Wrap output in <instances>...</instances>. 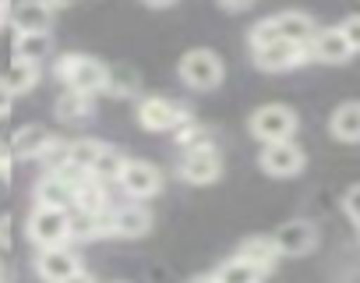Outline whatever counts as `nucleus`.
I'll list each match as a JSON object with an SVG mask.
<instances>
[{
  "instance_id": "1",
  "label": "nucleus",
  "mask_w": 360,
  "mask_h": 283,
  "mask_svg": "<svg viewBox=\"0 0 360 283\" xmlns=\"http://www.w3.org/2000/svg\"><path fill=\"white\" fill-rule=\"evenodd\" d=\"M57 78L64 82V89L99 96L110 85V68L103 61H96V57H85V54H64L57 61Z\"/></svg>"
},
{
  "instance_id": "2",
  "label": "nucleus",
  "mask_w": 360,
  "mask_h": 283,
  "mask_svg": "<svg viewBox=\"0 0 360 283\" xmlns=\"http://www.w3.org/2000/svg\"><path fill=\"white\" fill-rule=\"evenodd\" d=\"M176 75H180V82H184L188 89H195V92H212V89L223 85L226 68H223V61H219L216 50L198 46V50H188L184 57H180Z\"/></svg>"
},
{
  "instance_id": "3",
  "label": "nucleus",
  "mask_w": 360,
  "mask_h": 283,
  "mask_svg": "<svg viewBox=\"0 0 360 283\" xmlns=\"http://www.w3.org/2000/svg\"><path fill=\"white\" fill-rule=\"evenodd\" d=\"M29 241L43 251V248H64L71 241V213L68 209H46V206H32L29 223H25Z\"/></svg>"
},
{
  "instance_id": "4",
  "label": "nucleus",
  "mask_w": 360,
  "mask_h": 283,
  "mask_svg": "<svg viewBox=\"0 0 360 283\" xmlns=\"http://www.w3.org/2000/svg\"><path fill=\"white\" fill-rule=\"evenodd\" d=\"M248 127H251V134H255L258 142H265V146H269V142H290V138L297 134L300 120H297V110H293V106L265 103V106H258V110L251 113Z\"/></svg>"
},
{
  "instance_id": "5",
  "label": "nucleus",
  "mask_w": 360,
  "mask_h": 283,
  "mask_svg": "<svg viewBox=\"0 0 360 283\" xmlns=\"http://www.w3.org/2000/svg\"><path fill=\"white\" fill-rule=\"evenodd\" d=\"M138 124L145 131H155V134H166V131H176L180 124H188L191 113L188 106H180L176 99H166V96H145L138 103Z\"/></svg>"
},
{
  "instance_id": "6",
  "label": "nucleus",
  "mask_w": 360,
  "mask_h": 283,
  "mask_svg": "<svg viewBox=\"0 0 360 283\" xmlns=\"http://www.w3.org/2000/svg\"><path fill=\"white\" fill-rule=\"evenodd\" d=\"M219 174H223V153L216 146H209V149H188V153H180V160H176V177L184 181V184H195V188L216 184Z\"/></svg>"
},
{
  "instance_id": "7",
  "label": "nucleus",
  "mask_w": 360,
  "mask_h": 283,
  "mask_svg": "<svg viewBox=\"0 0 360 283\" xmlns=\"http://www.w3.org/2000/svg\"><path fill=\"white\" fill-rule=\"evenodd\" d=\"M120 191L134 202H145V199H155L162 191V170L148 160H127L120 177H117Z\"/></svg>"
},
{
  "instance_id": "8",
  "label": "nucleus",
  "mask_w": 360,
  "mask_h": 283,
  "mask_svg": "<svg viewBox=\"0 0 360 283\" xmlns=\"http://www.w3.org/2000/svg\"><path fill=\"white\" fill-rule=\"evenodd\" d=\"M148 230H152V213L141 202L110 206V213H106V237L134 241V237H145Z\"/></svg>"
},
{
  "instance_id": "9",
  "label": "nucleus",
  "mask_w": 360,
  "mask_h": 283,
  "mask_svg": "<svg viewBox=\"0 0 360 283\" xmlns=\"http://www.w3.org/2000/svg\"><path fill=\"white\" fill-rule=\"evenodd\" d=\"M304 163H307V156L293 138L290 142H269V146H262V156H258V167L269 177H297L304 170Z\"/></svg>"
},
{
  "instance_id": "10",
  "label": "nucleus",
  "mask_w": 360,
  "mask_h": 283,
  "mask_svg": "<svg viewBox=\"0 0 360 283\" xmlns=\"http://www.w3.org/2000/svg\"><path fill=\"white\" fill-rule=\"evenodd\" d=\"M251 61H255V68H262V71H269V75H283V71H293V68L307 64L311 54H307L304 46H293V43H286V39H276V43H269V46L251 50Z\"/></svg>"
},
{
  "instance_id": "11",
  "label": "nucleus",
  "mask_w": 360,
  "mask_h": 283,
  "mask_svg": "<svg viewBox=\"0 0 360 283\" xmlns=\"http://www.w3.org/2000/svg\"><path fill=\"white\" fill-rule=\"evenodd\" d=\"M272 241H276L279 255H286V258H304V255H311L314 244H318V227H314L311 220H286V223L272 234Z\"/></svg>"
},
{
  "instance_id": "12",
  "label": "nucleus",
  "mask_w": 360,
  "mask_h": 283,
  "mask_svg": "<svg viewBox=\"0 0 360 283\" xmlns=\"http://www.w3.org/2000/svg\"><path fill=\"white\" fill-rule=\"evenodd\" d=\"M82 269V262H78V255L64 244V248H43L39 255H36V276L43 279V283H64L71 272H78Z\"/></svg>"
},
{
  "instance_id": "13",
  "label": "nucleus",
  "mask_w": 360,
  "mask_h": 283,
  "mask_svg": "<svg viewBox=\"0 0 360 283\" xmlns=\"http://www.w3.org/2000/svg\"><path fill=\"white\" fill-rule=\"evenodd\" d=\"M50 142H53V131L46 124H25L11 134L8 149H11V160H43Z\"/></svg>"
},
{
  "instance_id": "14",
  "label": "nucleus",
  "mask_w": 360,
  "mask_h": 283,
  "mask_svg": "<svg viewBox=\"0 0 360 283\" xmlns=\"http://www.w3.org/2000/svg\"><path fill=\"white\" fill-rule=\"evenodd\" d=\"M8 22L18 36L22 32H50L53 29V11L43 4V0H18L15 8H8Z\"/></svg>"
},
{
  "instance_id": "15",
  "label": "nucleus",
  "mask_w": 360,
  "mask_h": 283,
  "mask_svg": "<svg viewBox=\"0 0 360 283\" xmlns=\"http://www.w3.org/2000/svg\"><path fill=\"white\" fill-rule=\"evenodd\" d=\"M307 54H311V61H318V64H346V61L353 57L346 36L339 32V25L318 29L314 39H311V46H307Z\"/></svg>"
},
{
  "instance_id": "16",
  "label": "nucleus",
  "mask_w": 360,
  "mask_h": 283,
  "mask_svg": "<svg viewBox=\"0 0 360 283\" xmlns=\"http://www.w3.org/2000/svg\"><path fill=\"white\" fill-rule=\"evenodd\" d=\"M272 22H276V36L279 39H286L293 46H304V50L311 46V39L318 32V25H314V18L307 11H279V15H272Z\"/></svg>"
},
{
  "instance_id": "17",
  "label": "nucleus",
  "mask_w": 360,
  "mask_h": 283,
  "mask_svg": "<svg viewBox=\"0 0 360 283\" xmlns=\"http://www.w3.org/2000/svg\"><path fill=\"white\" fill-rule=\"evenodd\" d=\"M233 255H237V258H244L248 265H255L262 276H265V272H272V269L279 265V258H283V255H279V248H276V241H272V237H262V234H258V237L240 241V248H237Z\"/></svg>"
},
{
  "instance_id": "18",
  "label": "nucleus",
  "mask_w": 360,
  "mask_h": 283,
  "mask_svg": "<svg viewBox=\"0 0 360 283\" xmlns=\"http://www.w3.org/2000/svg\"><path fill=\"white\" fill-rule=\"evenodd\" d=\"M32 199L36 206H46V209H68V213L75 209V188L64 184L57 174H43L32 188Z\"/></svg>"
},
{
  "instance_id": "19",
  "label": "nucleus",
  "mask_w": 360,
  "mask_h": 283,
  "mask_svg": "<svg viewBox=\"0 0 360 283\" xmlns=\"http://www.w3.org/2000/svg\"><path fill=\"white\" fill-rule=\"evenodd\" d=\"M328 131H332V138L356 146V142H360V99L339 103L332 110V117H328Z\"/></svg>"
},
{
  "instance_id": "20",
  "label": "nucleus",
  "mask_w": 360,
  "mask_h": 283,
  "mask_svg": "<svg viewBox=\"0 0 360 283\" xmlns=\"http://www.w3.org/2000/svg\"><path fill=\"white\" fill-rule=\"evenodd\" d=\"M96 113V96H85V92H75V89H64L57 96V117L68 120V124H82Z\"/></svg>"
},
{
  "instance_id": "21",
  "label": "nucleus",
  "mask_w": 360,
  "mask_h": 283,
  "mask_svg": "<svg viewBox=\"0 0 360 283\" xmlns=\"http://www.w3.org/2000/svg\"><path fill=\"white\" fill-rule=\"evenodd\" d=\"M50 54H53V36L50 32H22V36H15V57L18 61L43 64Z\"/></svg>"
},
{
  "instance_id": "22",
  "label": "nucleus",
  "mask_w": 360,
  "mask_h": 283,
  "mask_svg": "<svg viewBox=\"0 0 360 283\" xmlns=\"http://www.w3.org/2000/svg\"><path fill=\"white\" fill-rule=\"evenodd\" d=\"M124 163H127V156H124L120 149H113V146H106V142H103V149H99V156H96L89 177H96V181H103V184H117Z\"/></svg>"
},
{
  "instance_id": "23",
  "label": "nucleus",
  "mask_w": 360,
  "mask_h": 283,
  "mask_svg": "<svg viewBox=\"0 0 360 283\" xmlns=\"http://www.w3.org/2000/svg\"><path fill=\"white\" fill-rule=\"evenodd\" d=\"M39 78H43V71H39V64H32V61H11V68H8V75H4V82H8V89L15 92V96H25V92H32L36 85H39Z\"/></svg>"
},
{
  "instance_id": "24",
  "label": "nucleus",
  "mask_w": 360,
  "mask_h": 283,
  "mask_svg": "<svg viewBox=\"0 0 360 283\" xmlns=\"http://www.w3.org/2000/svg\"><path fill=\"white\" fill-rule=\"evenodd\" d=\"M212 276H216V283H262V272L255 265H248L244 258H237V255L226 258Z\"/></svg>"
},
{
  "instance_id": "25",
  "label": "nucleus",
  "mask_w": 360,
  "mask_h": 283,
  "mask_svg": "<svg viewBox=\"0 0 360 283\" xmlns=\"http://www.w3.org/2000/svg\"><path fill=\"white\" fill-rule=\"evenodd\" d=\"M99 149H103L99 138H75V142H68V163L89 174L92 163H96V156H99Z\"/></svg>"
},
{
  "instance_id": "26",
  "label": "nucleus",
  "mask_w": 360,
  "mask_h": 283,
  "mask_svg": "<svg viewBox=\"0 0 360 283\" xmlns=\"http://www.w3.org/2000/svg\"><path fill=\"white\" fill-rule=\"evenodd\" d=\"M173 134H176V146L184 149V153H188V149H209V146H212V131H209L205 124H195V117H191L188 124H180Z\"/></svg>"
},
{
  "instance_id": "27",
  "label": "nucleus",
  "mask_w": 360,
  "mask_h": 283,
  "mask_svg": "<svg viewBox=\"0 0 360 283\" xmlns=\"http://www.w3.org/2000/svg\"><path fill=\"white\" fill-rule=\"evenodd\" d=\"M138 89V75L127 71V68H110V85L106 92H117V96H131Z\"/></svg>"
},
{
  "instance_id": "28",
  "label": "nucleus",
  "mask_w": 360,
  "mask_h": 283,
  "mask_svg": "<svg viewBox=\"0 0 360 283\" xmlns=\"http://www.w3.org/2000/svg\"><path fill=\"white\" fill-rule=\"evenodd\" d=\"M279 36H276V22L272 18H262L258 25H251V32H248V46L251 50H258V46H269V43H276Z\"/></svg>"
},
{
  "instance_id": "29",
  "label": "nucleus",
  "mask_w": 360,
  "mask_h": 283,
  "mask_svg": "<svg viewBox=\"0 0 360 283\" xmlns=\"http://www.w3.org/2000/svg\"><path fill=\"white\" fill-rule=\"evenodd\" d=\"M339 32L346 36L349 50H353V54H360V15H349V18H342V22H339Z\"/></svg>"
},
{
  "instance_id": "30",
  "label": "nucleus",
  "mask_w": 360,
  "mask_h": 283,
  "mask_svg": "<svg viewBox=\"0 0 360 283\" xmlns=\"http://www.w3.org/2000/svg\"><path fill=\"white\" fill-rule=\"evenodd\" d=\"M342 213L353 220V227L360 230V184H353V188H346V195H342Z\"/></svg>"
},
{
  "instance_id": "31",
  "label": "nucleus",
  "mask_w": 360,
  "mask_h": 283,
  "mask_svg": "<svg viewBox=\"0 0 360 283\" xmlns=\"http://www.w3.org/2000/svg\"><path fill=\"white\" fill-rule=\"evenodd\" d=\"M11 106H15V92L8 89V82L0 78V120H4L8 113H11Z\"/></svg>"
},
{
  "instance_id": "32",
  "label": "nucleus",
  "mask_w": 360,
  "mask_h": 283,
  "mask_svg": "<svg viewBox=\"0 0 360 283\" xmlns=\"http://www.w3.org/2000/svg\"><path fill=\"white\" fill-rule=\"evenodd\" d=\"M258 0H219V8L223 11H248V8H255Z\"/></svg>"
},
{
  "instance_id": "33",
  "label": "nucleus",
  "mask_w": 360,
  "mask_h": 283,
  "mask_svg": "<svg viewBox=\"0 0 360 283\" xmlns=\"http://www.w3.org/2000/svg\"><path fill=\"white\" fill-rule=\"evenodd\" d=\"M64 283H96V276H92L89 269H78V272H71Z\"/></svg>"
},
{
  "instance_id": "34",
  "label": "nucleus",
  "mask_w": 360,
  "mask_h": 283,
  "mask_svg": "<svg viewBox=\"0 0 360 283\" xmlns=\"http://www.w3.org/2000/svg\"><path fill=\"white\" fill-rule=\"evenodd\" d=\"M11 167V149H8V142H0V174H8Z\"/></svg>"
},
{
  "instance_id": "35",
  "label": "nucleus",
  "mask_w": 360,
  "mask_h": 283,
  "mask_svg": "<svg viewBox=\"0 0 360 283\" xmlns=\"http://www.w3.org/2000/svg\"><path fill=\"white\" fill-rule=\"evenodd\" d=\"M8 227H11V216H0V244H8Z\"/></svg>"
},
{
  "instance_id": "36",
  "label": "nucleus",
  "mask_w": 360,
  "mask_h": 283,
  "mask_svg": "<svg viewBox=\"0 0 360 283\" xmlns=\"http://www.w3.org/2000/svg\"><path fill=\"white\" fill-rule=\"evenodd\" d=\"M43 4H46L50 11H60V8H68V4H71V0H43Z\"/></svg>"
},
{
  "instance_id": "37",
  "label": "nucleus",
  "mask_w": 360,
  "mask_h": 283,
  "mask_svg": "<svg viewBox=\"0 0 360 283\" xmlns=\"http://www.w3.org/2000/svg\"><path fill=\"white\" fill-rule=\"evenodd\" d=\"M145 4H148V8H169L173 0H145Z\"/></svg>"
},
{
  "instance_id": "38",
  "label": "nucleus",
  "mask_w": 360,
  "mask_h": 283,
  "mask_svg": "<svg viewBox=\"0 0 360 283\" xmlns=\"http://www.w3.org/2000/svg\"><path fill=\"white\" fill-rule=\"evenodd\" d=\"M188 283H216V276L209 272V276H195V279H188Z\"/></svg>"
},
{
  "instance_id": "39",
  "label": "nucleus",
  "mask_w": 360,
  "mask_h": 283,
  "mask_svg": "<svg viewBox=\"0 0 360 283\" xmlns=\"http://www.w3.org/2000/svg\"><path fill=\"white\" fill-rule=\"evenodd\" d=\"M4 22H8V11H4V8H0V25H4Z\"/></svg>"
},
{
  "instance_id": "40",
  "label": "nucleus",
  "mask_w": 360,
  "mask_h": 283,
  "mask_svg": "<svg viewBox=\"0 0 360 283\" xmlns=\"http://www.w3.org/2000/svg\"><path fill=\"white\" fill-rule=\"evenodd\" d=\"M8 4H11V0H0V8H4V11H8Z\"/></svg>"
},
{
  "instance_id": "41",
  "label": "nucleus",
  "mask_w": 360,
  "mask_h": 283,
  "mask_svg": "<svg viewBox=\"0 0 360 283\" xmlns=\"http://www.w3.org/2000/svg\"><path fill=\"white\" fill-rule=\"evenodd\" d=\"M0 279H4V262H0Z\"/></svg>"
}]
</instances>
